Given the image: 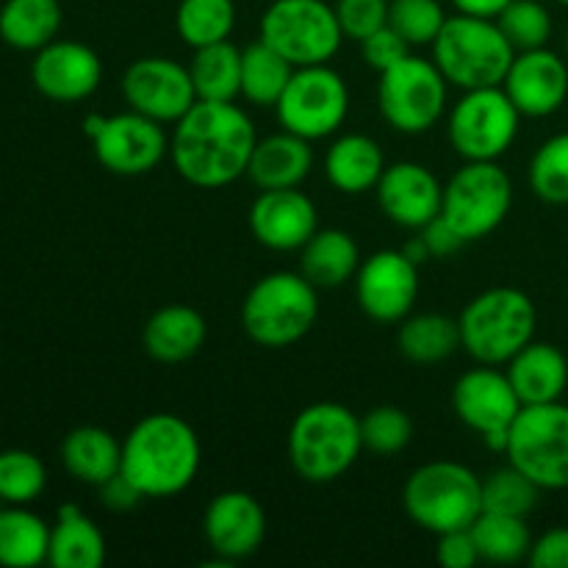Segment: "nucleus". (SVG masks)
Returning <instances> with one entry per match:
<instances>
[{
	"instance_id": "nucleus-1",
	"label": "nucleus",
	"mask_w": 568,
	"mask_h": 568,
	"mask_svg": "<svg viewBox=\"0 0 568 568\" xmlns=\"http://www.w3.org/2000/svg\"><path fill=\"white\" fill-rule=\"evenodd\" d=\"M258 133L242 105L197 100L170 139L178 175L197 189H222L247 175Z\"/></svg>"
},
{
	"instance_id": "nucleus-2",
	"label": "nucleus",
	"mask_w": 568,
	"mask_h": 568,
	"mask_svg": "<svg viewBox=\"0 0 568 568\" xmlns=\"http://www.w3.org/2000/svg\"><path fill=\"white\" fill-rule=\"evenodd\" d=\"M203 460L200 438L175 414H150L122 442V475L144 499L178 497L194 483Z\"/></svg>"
},
{
	"instance_id": "nucleus-3",
	"label": "nucleus",
	"mask_w": 568,
	"mask_h": 568,
	"mask_svg": "<svg viewBox=\"0 0 568 568\" xmlns=\"http://www.w3.org/2000/svg\"><path fill=\"white\" fill-rule=\"evenodd\" d=\"M292 469L305 483L338 480L364 453L361 419L342 403H314L294 416L286 438Z\"/></svg>"
},
{
	"instance_id": "nucleus-4",
	"label": "nucleus",
	"mask_w": 568,
	"mask_h": 568,
	"mask_svg": "<svg viewBox=\"0 0 568 568\" xmlns=\"http://www.w3.org/2000/svg\"><path fill=\"white\" fill-rule=\"evenodd\" d=\"M538 311L530 294L514 286H494L460 311V347L477 364L503 366L536 338Z\"/></svg>"
},
{
	"instance_id": "nucleus-5",
	"label": "nucleus",
	"mask_w": 568,
	"mask_h": 568,
	"mask_svg": "<svg viewBox=\"0 0 568 568\" xmlns=\"http://www.w3.org/2000/svg\"><path fill=\"white\" fill-rule=\"evenodd\" d=\"M433 61L449 87L483 89L503 87L516 59L514 44L499 31L497 20L475 14H453L436 37Z\"/></svg>"
},
{
	"instance_id": "nucleus-6",
	"label": "nucleus",
	"mask_w": 568,
	"mask_h": 568,
	"mask_svg": "<svg viewBox=\"0 0 568 568\" xmlns=\"http://www.w3.org/2000/svg\"><path fill=\"white\" fill-rule=\"evenodd\" d=\"M403 505L408 519L433 536L469 530L483 514V477L458 460H430L410 471Z\"/></svg>"
},
{
	"instance_id": "nucleus-7",
	"label": "nucleus",
	"mask_w": 568,
	"mask_h": 568,
	"mask_svg": "<svg viewBox=\"0 0 568 568\" xmlns=\"http://www.w3.org/2000/svg\"><path fill=\"white\" fill-rule=\"evenodd\" d=\"M320 316L316 286L303 272H272L253 283L242 303V327L250 342L283 349L311 333Z\"/></svg>"
},
{
	"instance_id": "nucleus-8",
	"label": "nucleus",
	"mask_w": 568,
	"mask_h": 568,
	"mask_svg": "<svg viewBox=\"0 0 568 568\" xmlns=\"http://www.w3.org/2000/svg\"><path fill=\"white\" fill-rule=\"evenodd\" d=\"M505 455L541 491L568 488V405H525L510 425Z\"/></svg>"
},
{
	"instance_id": "nucleus-9",
	"label": "nucleus",
	"mask_w": 568,
	"mask_h": 568,
	"mask_svg": "<svg viewBox=\"0 0 568 568\" xmlns=\"http://www.w3.org/2000/svg\"><path fill=\"white\" fill-rule=\"evenodd\" d=\"M514 183L499 161H466L444 183L442 216L464 236V242H480L491 236L510 214Z\"/></svg>"
},
{
	"instance_id": "nucleus-10",
	"label": "nucleus",
	"mask_w": 568,
	"mask_h": 568,
	"mask_svg": "<svg viewBox=\"0 0 568 568\" xmlns=\"http://www.w3.org/2000/svg\"><path fill=\"white\" fill-rule=\"evenodd\" d=\"M288 64H327L344 42L336 9L325 0H272L261 17V37Z\"/></svg>"
},
{
	"instance_id": "nucleus-11",
	"label": "nucleus",
	"mask_w": 568,
	"mask_h": 568,
	"mask_svg": "<svg viewBox=\"0 0 568 568\" xmlns=\"http://www.w3.org/2000/svg\"><path fill=\"white\" fill-rule=\"evenodd\" d=\"M447 78L433 59L410 53L377 81V109L397 133H427L447 114Z\"/></svg>"
},
{
	"instance_id": "nucleus-12",
	"label": "nucleus",
	"mask_w": 568,
	"mask_h": 568,
	"mask_svg": "<svg viewBox=\"0 0 568 568\" xmlns=\"http://www.w3.org/2000/svg\"><path fill=\"white\" fill-rule=\"evenodd\" d=\"M519 122V109L503 87L466 89L447 114V139L464 161H499L514 148Z\"/></svg>"
},
{
	"instance_id": "nucleus-13",
	"label": "nucleus",
	"mask_w": 568,
	"mask_h": 568,
	"mask_svg": "<svg viewBox=\"0 0 568 568\" xmlns=\"http://www.w3.org/2000/svg\"><path fill=\"white\" fill-rule=\"evenodd\" d=\"M277 122L308 142L333 136L349 116V87L331 64L297 67L275 103Z\"/></svg>"
},
{
	"instance_id": "nucleus-14",
	"label": "nucleus",
	"mask_w": 568,
	"mask_h": 568,
	"mask_svg": "<svg viewBox=\"0 0 568 568\" xmlns=\"http://www.w3.org/2000/svg\"><path fill=\"white\" fill-rule=\"evenodd\" d=\"M120 89L133 111L161 122V125H166V122L175 125L197 103L189 67L178 64L166 55H142V59L133 61L122 72Z\"/></svg>"
},
{
	"instance_id": "nucleus-15",
	"label": "nucleus",
	"mask_w": 568,
	"mask_h": 568,
	"mask_svg": "<svg viewBox=\"0 0 568 568\" xmlns=\"http://www.w3.org/2000/svg\"><path fill=\"white\" fill-rule=\"evenodd\" d=\"M94 159L111 175L139 178L153 172L170 153V139L164 125L139 111L105 116L103 128L92 139Z\"/></svg>"
},
{
	"instance_id": "nucleus-16",
	"label": "nucleus",
	"mask_w": 568,
	"mask_h": 568,
	"mask_svg": "<svg viewBox=\"0 0 568 568\" xmlns=\"http://www.w3.org/2000/svg\"><path fill=\"white\" fill-rule=\"evenodd\" d=\"M355 297L369 320L383 325L403 322L419 297V264L403 250L372 253L355 272Z\"/></svg>"
},
{
	"instance_id": "nucleus-17",
	"label": "nucleus",
	"mask_w": 568,
	"mask_h": 568,
	"mask_svg": "<svg viewBox=\"0 0 568 568\" xmlns=\"http://www.w3.org/2000/svg\"><path fill=\"white\" fill-rule=\"evenodd\" d=\"M31 81L37 92L53 103H81L98 92L103 81V61L89 44L53 39L33 53Z\"/></svg>"
},
{
	"instance_id": "nucleus-18",
	"label": "nucleus",
	"mask_w": 568,
	"mask_h": 568,
	"mask_svg": "<svg viewBox=\"0 0 568 568\" xmlns=\"http://www.w3.org/2000/svg\"><path fill=\"white\" fill-rule=\"evenodd\" d=\"M521 408L525 405L510 386L508 375L488 364L464 372L453 386L455 416L480 438L488 433L510 430Z\"/></svg>"
},
{
	"instance_id": "nucleus-19",
	"label": "nucleus",
	"mask_w": 568,
	"mask_h": 568,
	"mask_svg": "<svg viewBox=\"0 0 568 568\" xmlns=\"http://www.w3.org/2000/svg\"><path fill=\"white\" fill-rule=\"evenodd\" d=\"M203 532L222 564H236L261 549L266 538V514L253 494L222 491L205 508Z\"/></svg>"
},
{
	"instance_id": "nucleus-20",
	"label": "nucleus",
	"mask_w": 568,
	"mask_h": 568,
	"mask_svg": "<svg viewBox=\"0 0 568 568\" xmlns=\"http://www.w3.org/2000/svg\"><path fill=\"white\" fill-rule=\"evenodd\" d=\"M381 211L405 231H422L427 222L442 216L444 186L436 172L419 161L388 164L375 186Z\"/></svg>"
},
{
	"instance_id": "nucleus-21",
	"label": "nucleus",
	"mask_w": 568,
	"mask_h": 568,
	"mask_svg": "<svg viewBox=\"0 0 568 568\" xmlns=\"http://www.w3.org/2000/svg\"><path fill=\"white\" fill-rule=\"evenodd\" d=\"M250 231L255 242L275 253L303 250L320 231L314 200L297 189H266L250 205Z\"/></svg>"
},
{
	"instance_id": "nucleus-22",
	"label": "nucleus",
	"mask_w": 568,
	"mask_h": 568,
	"mask_svg": "<svg viewBox=\"0 0 568 568\" xmlns=\"http://www.w3.org/2000/svg\"><path fill=\"white\" fill-rule=\"evenodd\" d=\"M503 89L521 116L555 114L568 98V61L549 48L519 50Z\"/></svg>"
},
{
	"instance_id": "nucleus-23",
	"label": "nucleus",
	"mask_w": 568,
	"mask_h": 568,
	"mask_svg": "<svg viewBox=\"0 0 568 568\" xmlns=\"http://www.w3.org/2000/svg\"><path fill=\"white\" fill-rule=\"evenodd\" d=\"M314 170V150L308 139L292 131L272 133L255 142L250 155L247 178L266 192V189H297Z\"/></svg>"
},
{
	"instance_id": "nucleus-24",
	"label": "nucleus",
	"mask_w": 568,
	"mask_h": 568,
	"mask_svg": "<svg viewBox=\"0 0 568 568\" xmlns=\"http://www.w3.org/2000/svg\"><path fill=\"white\" fill-rule=\"evenodd\" d=\"M209 325L192 305L172 303L155 311L142 331L144 353L161 364H183L203 349Z\"/></svg>"
},
{
	"instance_id": "nucleus-25",
	"label": "nucleus",
	"mask_w": 568,
	"mask_h": 568,
	"mask_svg": "<svg viewBox=\"0 0 568 568\" xmlns=\"http://www.w3.org/2000/svg\"><path fill=\"white\" fill-rule=\"evenodd\" d=\"M505 366H508L505 375L519 394L521 405L558 403L564 397L568 386V361L555 344L532 338Z\"/></svg>"
},
{
	"instance_id": "nucleus-26",
	"label": "nucleus",
	"mask_w": 568,
	"mask_h": 568,
	"mask_svg": "<svg viewBox=\"0 0 568 568\" xmlns=\"http://www.w3.org/2000/svg\"><path fill=\"white\" fill-rule=\"evenodd\" d=\"M386 166L383 148L366 133H344L325 155V178L344 194L372 192Z\"/></svg>"
},
{
	"instance_id": "nucleus-27",
	"label": "nucleus",
	"mask_w": 568,
	"mask_h": 568,
	"mask_svg": "<svg viewBox=\"0 0 568 568\" xmlns=\"http://www.w3.org/2000/svg\"><path fill=\"white\" fill-rule=\"evenodd\" d=\"M61 464L78 483L100 488L122 471V442L103 427H75L61 442Z\"/></svg>"
},
{
	"instance_id": "nucleus-28",
	"label": "nucleus",
	"mask_w": 568,
	"mask_h": 568,
	"mask_svg": "<svg viewBox=\"0 0 568 568\" xmlns=\"http://www.w3.org/2000/svg\"><path fill=\"white\" fill-rule=\"evenodd\" d=\"M48 564L53 568H100L105 564V536L78 505H61L50 527Z\"/></svg>"
},
{
	"instance_id": "nucleus-29",
	"label": "nucleus",
	"mask_w": 568,
	"mask_h": 568,
	"mask_svg": "<svg viewBox=\"0 0 568 568\" xmlns=\"http://www.w3.org/2000/svg\"><path fill=\"white\" fill-rule=\"evenodd\" d=\"M361 266V250L355 239L342 227L316 231L300 250V272L316 288H338L355 281Z\"/></svg>"
},
{
	"instance_id": "nucleus-30",
	"label": "nucleus",
	"mask_w": 568,
	"mask_h": 568,
	"mask_svg": "<svg viewBox=\"0 0 568 568\" xmlns=\"http://www.w3.org/2000/svg\"><path fill=\"white\" fill-rule=\"evenodd\" d=\"M64 22L59 0H6L0 6V39L9 48L37 53L53 42Z\"/></svg>"
},
{
	"instance_id": "nucleus-31",
	"label": "nucleus",
	"mask_w": 568,
	"mask_h": 568,
	"mask_svg": "<svg viewBox=\"0 0 568 568\" xmlns=\"http://www.w3.org/2000/svg\"><path fill=\"white\" fill-rule=\"evenodd\" d=\"M50 527L26 505L0 508V566L33 568L48 564Z\"/></svg>"
},
{
	"instance_id": "nucleus-32",
	"label": "nucleus",
	"mask_w": 568,
	"mask_h": 568,
	"mask_svg": "<svg viewBox=\"0 0 568 568\" xmlns=\"http://www.w3.org/2000/svg\"><path fill=\"white\" fill-rule=\"evenodd\" d=\"M189 75L197 100L233 103L242 98V50L231 39L197 48L189 61Z\"/></svg>"
},
{
	"instance_id": "nucleus-33",
	"label": "nucleus",
	"mask_w": 568,
	"mask_h": 568,
	"mask_svg": "<svg viewBox=\"0 0 568 568\" xmlns=\"http://www.w3.org/2000/svg\"><path fill=\"white\" fill-rule=\"evenodd\" d=\"M397 347L410 364H442L460 349L458 320L444 314H408L399 322Z\"/></svg>"
},
{
	"instance_id": "nucleus-34",
	"label": "nucleus",
	"mask_w": 568,
	"mask_h": 568,
	"mask_svg": "<svg viewBox=\"0 0 568 568\" xmlns=\"http://www.w3.org/2000/svg\"><path fill=\"white\" fill-rule=\"evenodd\" d=\"M297 67L258 39L242 50V98L261 109H275Z\"/></svg>"
},
{
	"instance_id": "nucleus-35",
	"label": "nucleus",
	"mask_w": 568,
	"mask_h": 568,
	"mask_svg": "<svg viewBox=\"0 0 568 568\" xmlns=\"http://www.w3.org/2000/svg\"><path fill=\"white\" fill-rule=\"evenodd\" d=\"M469 530L475 536L480 560H488V564L510 566L530 555V527H527V519H519V516L486 514L483 510Z\"/></svg>"
},
{
	"instance_id": "nucleus-36",
	"label": "nucleus",
	"mask_w": 568,
	"mask_h": 568,
	"mask_svg": "<svg viewBox=\"0 0 568 568\" xmlns=\"http://www.w3.org/2000/svg\"><path fill=\"white\" fill-rule=\"evenodd\" d=\"M236 28V0H181L175 31L192 50L231 39Z\"/></svg>"
},
{
	"instance_id": "nucleus-37",
	"label": "nucleus",
	"mask_w": 568,
	"mask_h": 568,
	"mask_svg": "<svg viewBox=\"0 0 568 568\" xmlns=\"http://www.w3.org/2000/svg\"><path fill=\"white\" fill-rule=\"evenodd\" d=\"M538 494H541V488L530 477L521 475L516 466L508 464L483 480V510L527 519L536 510Z\"/></svg>"
},
{
	"instance_id": "nucleus-38",
	"label": "nucleus",
	"mask_w": 568,
	"mask_h": 568,
	"mask_svg": "<svg viewBox=\"0 0 568 568\" xmlns=\"http://www.w3.org/2000/svg\"><path fill=\"white\" fill-rule=\"evenodd\" d=\"M527 178L538 200L568 205V133H555L532 153Z\"/></svg>"
},
{
	"instance_id": "nucleus-39",
	"label": "nucleus",
	"mask_w": 568,
	"mask_h": 568,
	"mask_svg": "<svg viewBox=\"0 0 568 568\" xmlns=\"http://www.w3.org/2000/svg\"><path fill=\"white\" fill-rule=\"evenodd\" d=\"M494 20L514 44L516 53L547 48V42L552 39V14L541 0H510Z\"/></svg>"
},
{
	"instance_id": "nucleus-40",
	"label": "nucleus",
	"mask_w": 568,
	"mask_h": 568,
	"mask_svg": "<svg viewBox=\"0 0 568 568\" xmlns=\"http://www.w3.org/2000/svg\"><path fill=\"white\" fill-rule=\"evenodd\" d=\"M48 486V469L28 449L0 453V499L3 505H31Z\"/></svg>"
},
{
	"instance_id": "nucleus-41",
	"label": "nucleus",
	"mask_w": 568,
	"mask_h": 568,
	"mask_svg": "<svg viewBox=\"0 0 568 568\" xmlns=\"http://www.w3.org/2000/svg\"><path fill=\"white\" fill-rule=\"evenodd\" d=\"M447 17L442 0H392L388 6V26L410 48H425V44L436 42Z\"/></svg>"
},
{
	"instance_id": "nucleus-42",
	"label": "nucleus",
	"mask_w": 568,
	"mask_h": 568,
	"mask_svg": "<svg viewBox=\"0 0 568 568\" xmlns=\"http://www.w3.org/2000/svg\"><path fill=\"white\" fill-rule=\"evenodd\" d=\"M364 449L375 455H397L414 438V419L397 405H377L361 416Z\"/></svg>"
},
{
	"instance_id": "nucleus-43",
	"label": "nucleus",
	"mask_w": 568,
	"mask_h": 568,
	"mask_svg": "<svg viewBox=\"0 0 568 568\" xmlns=\"http://www.w3.org/2000/svg\"><path fill=\"white\" fill-rule=\"evenodd\" d=\"M388 6L392 0H336V17L344 39L364 42L383 26H388Z\"/></svg>"
},
{
	"instance_id": "nucleus-44",
	"label": "nucleus",
	"mask_w": 568,
	"mask_h": 568,
	"mask_svg": "<svg viewBox=\"0 0 568 568\" xmlns=\"http://www.w3.org/2000/svg\"><path fill=\"white\" fill-rule=\"evenodd\" d=\"M358 44H361V55H364L366 67H372V70L377 72L392 70L394 64L408 59L410 50H414L397 31H394L392 26H383L381 31H375L372 37H366L364 42Z\"/></svg>"
},
{
	"instance_id": "nucleus-45",
	"label": "nucleus",
	"mask_w": 568,
	"mask_h": 568,
	"mask_svg": "<svg viewBox=\"0 0 568 568\" xmlns=\"http://www.w3.org/2000/svg\"><path fill=\"white\" fill-rule=\"evenodd\" d=\"M436 560L444 568H475L480 564V552L471 530H453L438 536Z\"/></svg>"
},
{
	"instance_id": "nucleus-46",
	"label": "nucleus",
	"mask_w": 568,
	"mask_h": 568,
	"mask_svg": "<svg viewBox=\"0 0 568 568\" xmlns=\"http://www.w3.org/2000/svg\"><path fill=\"white\" fill-rule=\"evenodd\" d=\"M527 560L532 568H568V527H552L536 538Z\"/></svg>"
},
{
	"instance_id": "nucleus-47",
	"label": "nucleus",
	"mask_w": 568,
	"mask_h": 568,
	"mask_svg": "<svg viewBox=\"0 0 568 568\" xmlns=\"http://www.w3.org/2000/svg\"><path fill=\"white\" fill-rule=\"evenodd\" d=\"M416 233H422L433 258H449V255H455L466 244L464 236H460L444 216H436V220L427 222V225Z\"/></svg>"
},
{
	"instance_id": "nucleus-48",
	"label": "nucleus",
	"mask_w": 568,
	"mask_h": 568,
	"mask_svg": "<svg viewBox=\"0 0 568 568\" xmlns=\"http://www.w3.org/2000/svg\"><path fill=\"white\" fill-rule=\"evenodd\" d=\"M100 491V499H103V505L109 510H116V514H125V510H133L139 503H142V494L136 491V488L131 486V480H128L125 475H114L111 480H105L103 486L98 488Z\"/></svg>"
},
{
	"instance_id": "nucleus-49",
	"label": "nucleus",
	"mask_w": 568,
	"mask_h": 568,
	"mask_svg": "<svg viewBox=\"0 0 568 568\" xmlns=\"http://www.w3.org/2000/svg\"><path fill=\"white\" fill-rule=\"evenodd\" d=\"M455 6V11L460 14H475V17H497L510 0H449Z\"/></svg>"
},
{
	"instance_id": "nucleus-50",
	"label": "nucleus",
	"mask_w": 568,
	"mask_h": 568,
	"mask_svg": "<svg viewBox=\"0 0 568 568\" xmlns=\"http://www.w3.org/2000/svg\"><path fill=\"white\" fill-rule=\"evenodd\" d=\"M403 253L408 255V258L414 261V264H425V261H430V258H433L430 250H427V244H425V239H422V233H419V236L410 239L408 244H405Z\"/></svg>"
},
{
	"instance_id": "nucleus-51",
	"label": "nucleus",
	"mask_w": 568,
	"mask_h": 568,
	"mask_svg": "<svg viewBox=\"0 0 568 568\" xmlns=\"http://www.w3.org/2000/svg\"><path fill=\"white\" fill-rule=\"evenodd\" d=\"M103 122H105L103 114H89L87 120H83V133H87L89 139H94L100 128H103Z\"/></svg>"
},
{
	"instance_id": "nucleus-52",
	"label": "nucleus",
	"mask_w": 568,
	"mask_h": 568,
	"mask_svg": "<svg viewBox=\"0 0 568 568\" xmlns=\"http://www.w3.org/2000/svg\"><path fill=\"white\" fill-rule=\"evenodd\" d=\"M566 61H568V26H566Z\"/></svg>"
},
{
	"instance_id": "nucleus-53",
	"label": "nucleus",
	"mask_w": 568,
	"mask_h": 568,
	"mask_svg": "<svg viewBox=\"0 0 568 568\" xmlns=\"http://www.w3.org/2000/svg\"><path fill=\"white\" fill-rule=\"evenodd\" d=\"M558 3H560V6H568V0H558Z\"/></svg>"
},
{
	"instance_id": "nucleus-54",
	"label": "nucleus",
	"mask_w": 568,
	"mask_h": 568,
	"mask_svg": "<svg viewBox=\"0 0 568 568\" xmlns=\"http://www.w3.org/2000/svg\"><path fill=\"white\" fill-rule=\"evenodd\" d=\"M0 508H3V499H0Z\"/></svg>"
}]
</instances>
